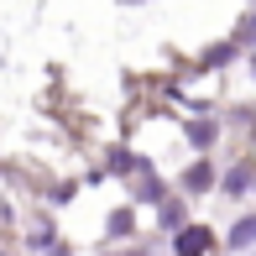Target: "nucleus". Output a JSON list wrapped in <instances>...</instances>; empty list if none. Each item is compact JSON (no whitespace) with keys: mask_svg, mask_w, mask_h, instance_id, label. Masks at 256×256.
<instances>
[{"mask_svg":"<svg viewBox=\"0 0 256 256\" xmlns=\"http://www.w3.org/2000/svg\"><path fill=\"white\" fill-rule=\"evenodd\" d=\"M204 246H209V230H183V240H178V251H183V256H199Z\"/></svg>","mask_w":256,"mask_h":256,"instance_id":"1","label":"nucleus"}]
</instances>
